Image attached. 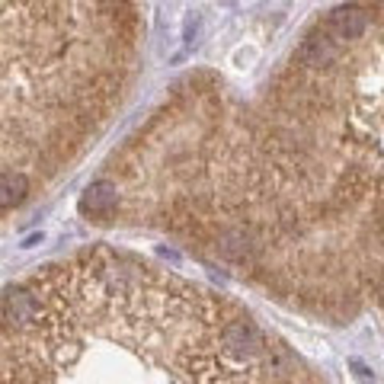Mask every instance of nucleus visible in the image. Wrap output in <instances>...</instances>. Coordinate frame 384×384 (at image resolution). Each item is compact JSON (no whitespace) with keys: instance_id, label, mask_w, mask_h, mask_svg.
Wrapping results in <instances>:
<instances>
[{"instance_id":"nucleus-1","label":"nucleus","mask_w":384,"mask_h":384,"mask_svg":"<svg viewBox=\"0 0 384 384\" xmlns=\"http://www.w3.org/2000/svg\"><path fill=\"white\" fill-rule=\"evenodd\" d=\"M218 346H221V353H227L231 359H256V355H263L266 349H269L263 333L256 330L247 317H243V320H227V324L221 327Z\"/></svg>"},{"instance_id":"nucleus-2","label":"nucleus","mask_w":384,"mask_h":384,"mask_svg":"<svg viewBox=\"0 0 384 384\" xmlns=\"http://www.w3.org/2000/svg\"><path fill=\"white\" fill-rule=\"evenodd\" d=\"M38 317H42V308H38V301L29 292L7 288V294H3V320H7V327H16V330L36 327Z\"/></svg>"},{"instance_id":"nucleus-3","label":"nucleus","mask_w":384,"mask_h":384,"mask_svg":"<svg viewBox=\"0 0 384 384\" xmlns=\"http://www.w3.org/2000/svg\"><path fill=\"white\" fill-rule=\"evenodd\" d=\"M339 55L336 42H333V32H320V36H311L301 42L298 48V61L308 64V68H324V64H333Z\"/></svg>"},{"instance_id":"nucleus-4","label":"nucleus","mask_w":384,"mask_h":384,"mask_svg":"<svg viewBox=\"0 0 384 384\" xmlns=\"http://www.w3.org/2000/svg\"><path fill=\"white\" fill-rule=\"evenodd\" d=\"M327 29L333 32L336 38H359L362 32L369 29V16L362 13L359 7H336L327 20Z\"/></svg>"},{"instance_id":"nucleus-5","label":"nucleus","mask_w":384,"mask_h":384,"mask_svg":"<svg viewBox=\"0 0 384 384\" xmlns=\"http://www.w3.org/2000/svg\"><path fill=\"white\" fill-rule=\"evenodd\" d=\"M115 202H119L115 183L97 180L93 186H87V192H83V199H80V208L87 211V215H109V211L115 208Z\"/></svg>"},{"instance_id":"nucleus-6","label":"nucleus","mask_w":384,"mask_h":384,"mask_svg":"<svg viewBox=\"0 0 384 384\" xmlns=\"http://www.w3.org/2000/svg\"><path fill=\"white\" fill-rule=\"evenodd\" d=\"M26 189H29V183H26L23 173H10V170H3V180H0V205L3 208H13V205L23 202Z\"/></svg>"},{"instance_id":"nucleus-7","label":"nucleus","mask_w":384,"mask_h":384,"mask_svg":"<svg viewBox=\"0 0 384 384\" xmlns=\"http://www.w3.org/2000/svg\"><path fill=\"white\" fill-rule=\"evenodd\" d=\"M353 371H355V378H359L362 384H371V381H375V375L369 371V365H362V362H353Z\"/></svg>"}]
</instances>
